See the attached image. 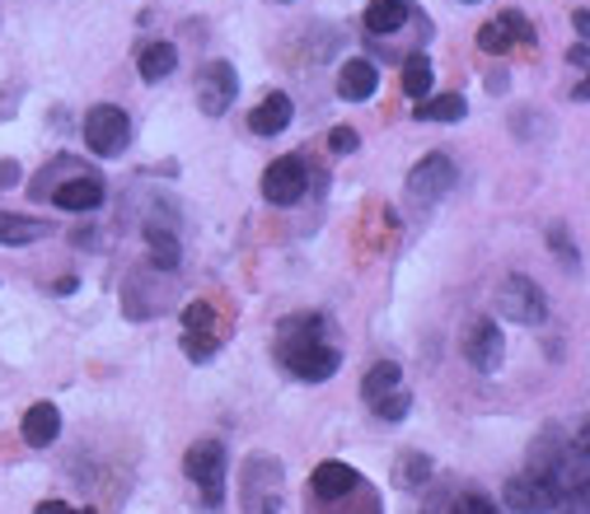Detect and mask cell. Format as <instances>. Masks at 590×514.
Listing matches in <instances>:
<instances>
[{
  "label": "cell",
  "instance_id": "d6986e66",
  "mask_svg": "<svg viewBox=\"0 0 590 514\" xmlns=\"http://www.w3.org/2000/svg\"><path fill=\"white\" fill-rule=\"evenodd\" d=\"M173 66H179V47H173V43H150V47L141 52V80H146V84L164 80Z\"/></svg>",
  "mask_w": 590,
  "mask_h": 514
},
{
  "label": "cell",
  "instance_id": "6da1fadb",
  "mask_svg": "<svg viewBox=\"0 0 590 514\" xmlns=\"http://www.w3.org/2000/svg\"><path fill=\"white\" fill-rule=\"evenodd\" d=\"M127 136H132V122L117 103H99V108L84 113V146H90L99 159H113L127 150Z\"/></svg>",
  "mask_w": 590,
  "mask_h": 514
},
{
  "label": "cell",
  "instance_id": "1f68e13d",
  "mask_svg": "<svg viewBox=\"0 0 590 514\" xmlns=\"http://www.w3.org/2000/svg\"><path fill=\"white\" fill-rule=\"evenodd\" d=\"M571 24H577V33L586 38V28H590V14H586V10H577V14H571Z\"/></svg>",
  "mask_w": 590,
  "mask_h": 514
},
{
  "label": "cell",
  "instance_id": "7c38bea8",
  "mask_svg": "<svg viewBox=\"0 0 590 514\" xmlns=\"http://www.w3.org/2000/svg\"><path fill=\"white\" fill-rule=\"evenodd\" d=\"M379 90V70H375V61H347L342 70H338V94L347 99V103H366L371 94Z\"/></svg>",
  "mask_w": 590,
  "mask_h": 514
},
{
  "label": "cell",
  "instance_id": "f546056e",
  "mask_svg": "<svg viewBox=\"0 0 590 514\" xmlns=\"http://www.w3.org/2000/svg\"><path fill=\"white\" fill-rule=\"evenodd\" d=\"M38 514H71V505H66V501H43Z\"/></svg>",
  "mask_w": 590,
  "mask_h": 514
},
{
  "label": "cell",
  "instance_id": "7a4b0ae2",
  "mask_svg": "<svg viewBox=\"0 0 590 514\" xmlns=\"http://www.w3.org/2000/svg\"><path fill=\"white\" fill-rule=\"evenodd\" d=\"M276 356H282V365L291 369L295 379H305V384L333 379V375H338V365H342L338 351H333V346H324V342H282V346H276Z\"/></svg>",
  "mask_w": 590,
  "mask_h": 514
},
{
  "label": "cell",
  "instance_id": "484cf974",
  "mask_svg": "<svg viewBox=\"0 0 590 514\" xmlns=\"http://www.w3.org/2000/svg\"><path fill=\"white\" fill-rule=\"evenodd\" d=\"M183 356L212 361V356H216V336H212V332H188V336H183Z\"/></svg>",
  "mask_w": 590,
  "mask_h": 514
},
{
  "label": "cell",
  "instance_id": "277c9868",
  "mask_svg": "<svg viewBox=\"0 0 590 514\" xmlns=\"http://www.w3.org/2000/svg\"><path fill=\"white\" fill-rule=\"evenodd\" d=\"M497 305H501V313H507L511 323H520V328H540L544 318H548L544 290L534 286L530 276H507V281H501V290H497Z\"/></svg>",
  "mask_w": 590,
  "mask_h": 514
},
{
  "label": "cell",
  "instance_id": "ba28073f",
  "mask_svg": "<svg viewBox=\"0 0 590 514\" xmlns=\"http://www.w3.org/2000/svg\"><path fill=\"white\" fill-rule=\"evenodd\" d=\"M305 159L300 155H286V159H272L268 173H263V197L272 206H291L305 197Z\"/></svg>",
  "mask_w": 590,
  "mask_h": 514
},
{
  "label": "cell",
  "instance_id": "44dd1931",
  "mask_svg": "<svg viewBox=\"0 0 590 514\" xmlns=\"http://www.w3.org/2000/svg\"><path fill=\"white\" fill-rule=\"evenodd\" d=\"M398 379H404V369H398L394 361H379V365H371V375L361 379V398H366V402L385 398V393H394V388H398Z\"/></svg>",
  "mask_w": 590,
  "mask_h": 514
},
{
  "label": "cell",
  "instance_id": "836d02e7",
  "mask_svg": "<svg viewBox=\"0 0 590 514\" xmlns=\"http://www.w3.org/2000/svg\"><path fill=\"white\" fill-rule=\"evenodd\" d=\"M282 5H291V0H282Z\"/></svg>",
  "mask_w": 590,
  "mask_h": 514
},
{
  "label": "cell",
  "instance_id": "f1b7e54d",
  "mask_svg": "<svg viewBox=\"0 0 590 514\" xmlns=\"http://www.w3.org/2000/svg\"><path fill=\"white\" fill-rule=\"evenodd\" d=\"M356 146H361V136L352 127H333V132H328V150H333V155H352Z\"/></svg>",
  "mask_w": 590,
  "mask_h": 514
},
{
  "label": "cell",
  "instance_id": "52a82bcc",
  "mask_svg": "<svg viewBox=\"0 0 590 514\" xmlns=\"http://www.w3.org/2000/svg\"><path fill=\"white\" fill-rule=\"evenodd\" d=\"M455 183H459L455 159H450V155H427L422 164L408 173V197L412 202H441Z\"/></svg>",
  "mask_w": 590,
  "mask_h": 514
},
{
  "label": "cell",
  "instance_id": "e0dca14e",
  "mask_svg": "<svg viewBox=\"0 0 590 514\" xmlns=\"http://www.w3.org/2000/svg\"><path fill=\"white\" fill-rule=\"evenodd\" d=\"M356 482H361V477L347 464H319L315 468V495H319V501H342V495L352 491Z\"/></svg>",
  "mask_w": 590,
  "mask_h": 514
},
{
  "label": "cell",
  "instance_id": "d6a6232c",
  "mask_svg": "<svg viewBox=\"0 0 590 514\" xmlns=\"http://www.w3.org/2000/svg\"><path fill=\"white\" fill-rule=\"evenodd\" d=\"M464 5H478V0H464Z\"/></svg>",
  "mask_w": 590,
  "mask_h": 514
},
{
  "label": "cell",
  "instance_id": "ffe728a7",
  "mask_svg": "<svg viewBox=\"0 0 590 514\" xmlns=\"http://www.w3.org/2000/svg\"><path fill=\"white\" fill-rule=\"evenodd\" d=\"M412 113H418V122H459L468 113V103L464 94H441V99H422Z\"/></svg>",
  "mask_w": 590,
  "mask_h": 514
},
{
  "label": "cell",
  "instance_id": "d4e9b609",
  "mask_svg": "<svg viewBox=\"0 0 590 514\" xmlns=\"http://www.w3.org/2000/svg\"><path fill=\"white\" fill-rule=\"evenodd\" d=\"M212 323H216V313H212V305H206V299H193V305L183 309V328H188V332H212Z\"/></svg>",
  "mask_w": 590,
  "mask_h": 514
},
{
  "label": "cell",
  "instance_id": "7402d4cb",
  "mask_svg": "<svg viewBox=\"0 0 590 514\" xmlns=\"http://www.w3.org/2000/svg\"><path fill=\"white\" fill-rule=\"evenodd\" d=\"M431 76H436V70H431V61L422 57V52H418V57H408L404 61V94L422 103L431 94Z\"/></svg>",
  "mask_w": 590,
  "mask_h": 514
},
{
  "label": "cell",
  "instance_id": "4dcf8cb0",
  "mask_svg": "<svg viewBox=\"0 0 590 514\" xmlns=\"http://www.w3.org/2000/svg\"><path fill=\"white\" fill-rule=\"evenodd\" d=\"M586 61H590V52H586V43H577V47H571V66L586 70Z\"/></svg>",
  "mask_w": 590,
  "mask_h": 514
},
{
  "label": "cell",
  "instance_id": "3957f363",
  "mask_svg": "<svg viewBox=\"0 0 590 514\" xmlns=\"http://www.w3.org/2000/svg\"><path fill=\"white\" fill-rule=\"evenodd\" d=\"M276 477H282V464H272V458H249L245 491H239L245 514H276L282 510V487H276Z\"/></svg>",
  "mask_w": 590,
  "mask_h": 514
},
{
  "label": "cell",
  "instance_id": "603a6c76",
  "mask_svg": "<svg viewBox=\"0 0 590 514\" xmlns=\"http://www.w3.org/2000/svg\"><path fill=\"white\" fill-rule=\"evenodd\" d=\"M146 239H150V262H155V267H164V272L179 267L183 248H179V239H173L169 229H146Z\"/></svg>",
  "mask_w": 590,
  "mask_h": 514
},
{
  "label": "cell",
  "instance_id": "9a60e30c",
  "mask_svg": "<svg viewBox=\"0 0 590 514\" xmlns=\"http://www.w3.org/2000/svg\"><path fill=\"white\" fill-rule=\"evenodd\" d=\"M20 431H24V439H29L33 449H43V445H52V439L61 435V412H57L52 402H33L29 412H24Z\"/></svg>",
  "mask_w": 590,
  "mask_h": 514
},
{
  "label": "cell",
  "instance_id": "ac0fdd59",
  "mask_svg": "<svg viewBox=\"0 0 590 514\" xmlns=\"http://www.w3.org/2000/svg\"><path fill=\"white\" fill-rule=\"evenodd\" d=\"M47 235V220H29V216H10L0 210V243H38Z\"/></svg>",
  "mask_w": 590,
  "mask_h": 514
},
{
  "label": "cell",
  "instance_id": "83f0119b",
  "mask_svg": "<svg viewBox=\"0 0 590 514\" xmlns=\"http://www.w3.org/2000/svg\"><path fill=\"white\" fill-rule=\"evenodd\" d=\"M450 514H501L488 495H459L455 505H450Z\"/></svg>",
  "mask_w": 590,
  "mask_h": 514
},
{
  "label": "cell",
  "instance_id": "4fadbf2b",
  "mask_svg": "<svg viewBox=\"0 0 590 514\" xmlns=\"http://www.w3.org/2000/svg\"><path fill=\"white\" fill-rule=\"evenodd\" d=\"M52 202H57L61 210H94V206H103V179H94V173H80V179L61 183L57 192H52Z\"/></svg>",
  "mask_w": 590,
  "mask_h": 514
},
{
  "label": "cell",
  "instance_id": "5bb4252c",
  "mask_svg": "<svg viewBox=\"0 0 590 514\" xmlns=\"http://www.w3.org/2000/svg\"><path fill=\"white\" fill-rule=\"evenodd\" d=\"M291 113H295V108H291L286 94H268V99L249 113V132H253V136H282V132L291 127Z\"/></svg>",
  "mask_w": 590,
  "mask_h": 514
},
{
  "label": "cell",
  "instance_id": "5b68a950",
  "mask_svg": "<svg viewBox=\"0 0 590 514\" xmlns=\"http://www.w3.org/2000/svg\"><path fill=\"white\" fill-rule=\"evenodd\" d=\"M183 468L197 482V491L206 495V505L220 510V501H225V449L216 445V439H202V445L188 449Z\"/></svg>",
  "mask_w": 590,
  "mask_h": 514
},
{
  "label": "cell",
  "instance_id": "2e32d148",
  "mask_svg": "<svg viewBox=\"0 0 590 514\" xmlns=\"http://www.w3.org/2000/svg\"><path fill=\"white\" fill-rule=\"evenodd\" d=\"M408 14H412L408 0H371V5H366V33H375V38L398 33L408 24Z\"/></svg>",
  "mask_w": 590,
  "mask_h": 514
},
{
  "label": "cell",
  "instance_id": "9c48e42d",
  "mask_svg": "<svg viewBox=\"0 0 590 514\" xmlns=\"http://www.w3.org/2000/svg\"><path fill=\"white\" fill-rule=\"evenodd\" d=\"M515 43H534V28H530V20L520 10L497 14V20H488L478 28V47L488 52V57H507Z\"/></svg>",
  "mask_w": 590,
  "mask_h": 514
},
{
  "label": "cell",
  "instance_id": "4316f807",
  "mask_svg": "<svg viewBox=\"0 0 590 514\" xmlns=\"http://www.w3.org/2000/svg\"><path fill=\"white\" fill-rule=\"evenodd\" d=\"M408 393H385V398H375V416H385V421H404L408 416Z\"/></svg>",
  "mask_w": 590,
  "mask_h": 514
},
{
  "label": "cell",
  "instance_id": "8fae6325",
  "mask_svg": "<svg viewBox=\"0 0 590 514\" xmlns=\"http://www.w3.org/2000/svg\"><path fill=\"white\" fill-rule=\"evenodd\" d=\"M501 351H507V342H501V332H497V323H483L468 332V342H464V356H468V365L478 369V375H492V369L501 365Z\"/></svg>",
  "mask_w": 590,
  "mask_h": 514
},
{
  "label": "cell",
  "instance_id": "30bf717a",
  "mask_svg": "<svg viewBox=\"0 0 590 514\" xmlns=\"http://www.w3.org/2000/svg\"><path fill=\"white\" fill-rule=\"evenodd\" d=\"M235 90H239L235 66H230V61H212V66L202 70V80H197V103H202V113H206V117H220V113L235 103Z\"/></svg>",
  "mask_w": 590,
  "mask_h": 514
},
{
  "label": "cell",
  "instance_id": "8992f818",
  "mask_svg": "<svg viewBox=\"0 0 590 514\" xmlns=\"http://www.w3.org/2000/svg\"><path fill=\"white\" fill-rule=\"evenodd\" d=\"M501 495H507V510H515V514H548V510H558V477L553 472L511 477Z\"/></svg>",
  "mask_w": 590,
  "mask_h": 514
},
{
  "label": "cell",
  "instance_id": "cb8c5ba5",
  "mask_svg": "<svg viewBox=\"0 0 590 514\" xmlns=\"http://www.w3.org/2000/svg\"><path fill=\"white\" fill-rule=\"evenodd\" d=\"M427 472H431V458H422V454H404V464H398L394 482H398V487H418V482H427Z\"/></svg>",
  "mask_w": 590,
  "mask_h": 514
}]
</instances>
